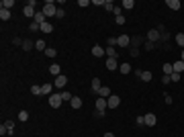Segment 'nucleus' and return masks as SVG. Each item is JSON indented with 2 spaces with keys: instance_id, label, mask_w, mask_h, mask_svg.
Masks as SVG:
<instances>
[{
  "instance_id": "obj_1",
  "label": "nucleus",
  "mask_w": 184,
  "mask_h": 137,
  "mask_svg": "<svg viewBox=\"0 0 184 137\" xmlns=\"http://www.w3.org/2000/svg\"><path fill=\"white\" fill-rule=\"evenodd\" d=\"M41 10H43L45 16H55V14H57V6H55V2H51V0H47Z\"/></svg>"
},
{
  "instance_id": "obj_2",
  "label": "nucleus",
  "mask_w": 184,
  "mask_h": 137,
  "mask_svg": "<svg viewBox=\"0 0 184 137\" xmlns=\"http://www.w3.org/2000/svg\"><path fill=\"white\" fill-rule=\"evenodd\" d=\"M61 103H63V100H61V94H60V92H53V94L49 96V104H51L53 109H60Z\"/></svg>"
},
{
  "instance_id": "obj_3",
  "label": "nucleus",
  "mask_w": 184,
  "mask_h": 137,
  "mask_svg": "<svg viewBox=\"0 0 184 137\" xmlns=\"http://www.w3.org/2000/svg\"><path fill=\"white\" fill-rule=\"evenodd\" d=\"M106 109H109L106 98H98V100H96V110H98L100 115H104V113H106Z\"/></svg>"
},
{
  "instance_id": "obj_4",
  "label": "nucleus",
  "mask_w": 184,
  "mask_h": 137,
  "mask_svg": "<svg viewBox=\"0 0 184 137\" xmlns=\"http://www.w3.org/2000/svg\"><path fill=\"white\" fill-rule=\"evenodd\" d=\"M106 103H109V109H119V104H121V98L117 94H110L109 98H106Z\"/></svg>"
},
{
  "instance_id": "obj_5",
  "label": "nucleus",
  "mask_w": 184,
  "mask_h": 137,
  "mask_svg": "<svg viewBox=\"0 0 184 137\" xmlns=\"http://www.w3.org/2000/svg\"><path fill=\"white\" fill-rule=\"evenodd\" d=\"M147 41H151V43H156V41H160V31L157 29H150L147 31V37H145Z\"/></svg>"
},
{
  "instance_id": "obj_6",
  "label": "nucleus",
  "mask_w": 184,
  "mask_h": 137,
  "mask_svg": "<svg viewBox=\"0 0 184 137\" xmlns=\"http://www.w3.org/2000/svg\"><path fill=\"white\" fill-rule=\"evenodd\" d=\"M129 45H131L129 35H119V47H129Z\"/></svg>"
},
{
  "instance_id": "obj_7",
  "label": "nucleus",
  "mask_w": 184,
  "mask_h": 137,
  "mask_svg": "<svg viewBox=\"0 0 184 137\" xmlns=\"http://www.w3.org/2000/svg\"><path fill=\"white\" fill-rule=\"evenodd\" d=\"M66 84H68V78H66V76L61 74V76H57V78H55L53 86H55V88H63V86H66Z\"/></svg>"
},
{
  "instance_id": "obj_8",
  "label": "nucleus",
  "mask_w": 184,
  "mask_h": 137,
  "mask_svg": "<svg viewBox=\"0 0 184 137\" xmlns=\"http://www.w3.org/2000/svg\"><path fill=\"white\" fill-rule=\"evenodd\" d=\"M156 123H157L156 115H153V113H147V115H145V125H147V127H153Z\"/></svg>"
},
{
  "instance_id": "obj_9",
  "label": "nucleus",
  "mask_w": 184,
  "mask_h": 137,
  "mask_svg": "<svg viewBox=\"0 0 184 137\" xmlns=\"http://www.w3.org/2000/svg\"><path fill=\"white\" fill-rule=\"evenodd\" d=\"M141 43H145V37H141V35H137V37H133V39H131V47H139V45H141Z\"/></svg>"
},
{
  "instance_id": "obj_10",
  "label": "nucleus",
  "mask_w": 184,
  "mask_h": 137,
  "mask_svg": "<svg viewBox=\"0 0 184 137\" xmlns=\"http://www.w3.org/2000/svg\"><path fill=\"white\" fill-rule=\"evenodd\" d=\"M45 19H47V16L43 14V10H37V14H35V21H33V23H37V25H43V23H47Z\"/></svg>"
},
{
  "instance_id": "obj_11",
  "label": "nucleus",
  "mask_w": 184,
  "mask_h": 137,
  "mask_svg": "<svg viewBox=\"0 0 184 137\" xmlns=\"http://www.w3.org/2000/svg\"><path fill=\"white\" fill-rule=\"evenodd\" d=\"M96 94H98V98H109V96H110V88L102 86L100 90H96Z\"/></svg>"
},
{
  "instance_id": "obj_12",
  "label": "nucleus",
  "mask_w": 184,
  "mask_h": 137,
  "mask_svg": "<svg viewBox=\"0 0 184 137\" xmlns=\"http://www.w3.org/2000/svg\"><path fill=\"white\" fill-rule=\"evenodd\" d=\"M49 74L57 78V76H61V68L57 66V63H51V66H49Z\"/></svg>"
},
{
  "instance_id": "obj_13",
  "label": "nucleus",
  "mask_w": 184,
  "mask_h": 137,
  "mask_svg": "<svg viewBox=\"0 0 184 137\" xmlns=\"http://www.w3.org/2000/svg\"><path fill=\"white\" fill-rule=\"evenodd\" d=\"M106 70H119L117 57H109V59H106Z\"/></svg>"
},
{
  "instance_id": "obj_14",
  "label": "nucleus",
  "mask_w": 184,
  "mask_h": 137,
  "mask_svg": "<svg viewBox=\"0 0 184 137\" xmlns=\"http://www.w3.org/2000/svg\"><path fill=\"white\" fill-rule=\"evenodd\" d=\"M23 14H25V16H33V19H35L37 10H35V6H29V4H27V6L23 8Z\"/></svg>"
},
{
  "instance_id": "obj_15",
  "label": "nucleus",
  "mask_w": 184,
  "mask_h": 137,
  "mask_svg": "<svg viewBox=\"0 0 184 137\" xmlns=\"http://www.w3.org/2000/svg\"><path fill=\"white\" fill-rule=\"evenodd\" d=\"M70 106H72V109H82V98L80 96H74V98L70 100Z\"/></svg>"
},
{
  "instance_id": "obj_16",
  "label": "nucleus",
  "mask_w": 184,
  "mask_h": 137,
  "mask_svg": "<svg viewBox=\"0 0 184 137\" xmlns=\"http://www.w3.org/2000/svg\"><path fill=\"white\" fill-rule=\"evenodd\" d=\"M39 31H41V33H45V35H49L51 31H53V25H51V23H43Z\"/></svg>"
},
{
  "instance_id": "obj_17",
  "label": "nucleus",
  "mask_w": 184,
  "mask_h": 137,
  "mask_svg": "<svg viewBox=\"0 0 184 137\" xmlns=\"http://www.w3.org/2000/svg\"><path fill=\"white\" fill-rule=\"evenodd\" d=\"M92 55H94V57H102V55H106V53H104V49H102L100 45H94V47H92Z\"/></svg>"
},
{
  "instance_id": "obj_18",
  "label": "nucleus",
  "mask_w": 184,
  "mask_h": 137,
  "mask_svg": "<svg viewBox=\"0 0 184 137\" xmlns=\"http://www.w3.org/2000/svg\"><path fill=\"white\" fill-rule=\"evenodd\" d=\"M41 88H43V94H47V96H51V94H53V88H55V86H53V84H43V86H41Z\"/></svg>"
},
{
  "instance_id": "obj_19",
  "label": "nucleus",
  "mask_w": 184,
  "mask_h": 137,
  "mask_svg": "<svg viewBox=\"0 0 184 137\" xmlns=\"http://www.w3.org/2000/svg\"><path fill=\"white\" fill-rule=\"evenodd\" d=\"M166 4H168V8H170V10H178V8L182 6V4H180V0H168Z\"/></svg>"
},
{
  "instance_id": "obj_20",
  "label": "nucleus",
  "mask_w": 184,
  "mask_h": 137,
  "mask_svg": "<svg viewBox=\"0 0 184 137\" xmlns=\"http://www.w3.org/2000/svg\"><path fill=\"white\" fill-rule=\"evenodd\" d=\"M35 49H37V51H43V53H45L47 45H45V41H43V39H37V41H35Z\"/></svg>"
},
{
  "instance_id": "obj_21",
  "label": "nucleus",
  "mask_w": 184,
  "mask_h": 137,
  "mask_svg": "<svg viewBox=\"0 0 184 137\" xmlns=\"http://www.w3.org/2000/svg\"><path fill=\"white\" fill-rule=\"evenodd\" d=\"M119 72H121L123 76L131 74V63H121V66H119Z\"/></svg>"
},
{
  "instance_id": "obj_22",
  "label": "nucleus",
  "mask_w": 184,
  "mask_h": 137,
  "mask_svg": "<svg viewBox=\"0 0 184 137\" xmlns=\"http://www.w3.org/2000/svg\"><path fill=\"white\" fill-rule=\"evenodd\" d=\"M139 78H141L143 82H151V80H153V74H151V72H143L141 70V76H139Z\"/></svg>"
},
{
  "instance_id": "obj_23",
  "label": "nucleus",
  "mask_w": 184,
  "mask_h": 137,
  "mask_svg": "<svg viewBox=\"0 0 184 137\" xmlns=\"http://www.w3.org/2000/svg\"><path fill=\"white\" fill-rule=\"evenodd\" d=\"M172 68H174V72H178V74H182V72H184V62L180 59V62L172 63Z\"/></svg>"
},
{
  "instance_id": "obj_24",
  "label": "nucleus",
  "mask_w": 184,
  "mask_h": 137,
  "mask_svg": "<svg viewBox=\"0 0 184 137\" xmlns=\"http://www.w3.org/2000/svg\"><path fill=\"white\" fill-rule=\"evenodd\" d=\"M0 19H2V21H10V10H6V8H0Z\"/></svg>"
},
{
  "instance_id": "obj_25",
  "label": "nucleus",
  "mask_w": 184,
  "mask_h": 137,
  "mask_svg": "<svg viewBox=\"0 0 184 137\" xmlns=\"http://www.w3.org/2000/svg\"><path fill=\"white\" fill-rule=\"evenodd\" d=\"M0 6L6 8V10H10V8L14 6V0H2V2H0Z\"/></svg>"
},
{
  "instance_id": "obj_26",
  "label": "nucleus",
  "mask_w": 184,
  "mask_h": 137,
  "mask_svg": "<svg viewBox=\"0 0 184 137\" xmlns=\"http://www.w3.org/2000/svg\"><path fill=\"white\" fill-rule=\"evenodd\" d=\"M115 45H119V37H109L106 39V47H115Z\"/></svg>"
},
{
  "instance_id": "obj_27",
  "label": "nucleus",
  "mask_w": 184,
  "mask_h": 137,
  "mask_svg": "<svg viewBox=\"0 0 184 137\" xmlns=\"http://www.w3.org/2000/svg\"><path fill=\"white\" fill-rule=\"evenodd\" d=\"M100 88H102V82L98 80V78H92V90L96 92V90H100Z\"/></svg>"
},
{
  "instance_id": "obj_28",
  "label": "nucleus",
  "mask_w": 184,
  "mask_h": 137,
  "mask_svg": "<svg viewBox=\"0 0 184 137\" xmlns=\"http://www.w3.org/2000/svg\"><path fill=\"white\" fill-rule=\"evenodd\" d=\"M121 6H123V8H127V10H131V8H135V2H133V0H123Z\"/></svg>"
},
{
  "instance_id": "obj_29",
  "label": "nucleus",
  "mask_w": 184,
  "mask_h": 137,
  "mask_svg": "<svg viewBox=\"0 0 184 137\" xmlns=\"http://www.w3.org/2000/svg\"><path fill=\"white\" fill-rule=\"evenodd\" d=\"M31 94L41 96V94H43V88H41V86H31Z\"/></svg>"
},
{
  "instance_id": "obj_30",
  "label": "nucleus",
  "mask_w": 184,
  "mask_h": 137,
  "mask_svg": "<svg viewBox=\"0 0 184 137\" xmlns=\"http://www.w3.org/2000/svg\"><path fill=\"white\" fill-rule=\"evenodd\" d=\"M33 47H35L33 41H29V39H25V41H23V49H25V51H29V49H33Z\"/></svg>"
},
{
  "instance_id": "obj_31",
  "label": "nucleus",
  "mask_w": 184,
  "mask_h": 137,
  "mask_svg": "<svg viewBox=\"0 0 184 137\" xmlns=\"http://www.w3.org/2000/svg\"><path fill=\"white\" fill-rule=\"evenodd\" d=\"M19 121H20V123L29 121V113H27V110H20V113H19Z\"/></svg>"
},
{
  "instance_id": "obj_32",
  "label": "nucleus",
  "mask_w": 184,
  "mask_h": 137,
  "mask_svg": "<svg viewBox=\"0 0 184 137\" xmlns=\"http://www.w3.org/2000/svg\"><path fill=\"white\" fill-rule=\"evenodd\" d=\"M172 72H174V68H172V63H164V76H170Z\"/></svg>"
},
{
  "instance_id": "obj_33",
  "label": "nucleus",
  "mask_w": 184,
  "mask_h": 137,
  "mask_svg": "<svg viewBox=\"0 0 184 137\" xmlns=\"http://www.w3.org/2000/svg\"><path fill=\"white\" fill-rule=\"evenodd\" d=\"M176 45H180V47L184 49V33H178L176 35Z\"/></svg>"
},
{
  "instance_id": "obj_34",
  "label": "nucleus",
  "mask_w": 184,
  "mask_h": 137,
  "mask_svg": "<svg viewBox=\"0 0 184 137\" xmlns=\"http://www.w3.org/2000/svg\"><path fill=\"white\" fill-rule=\"evenodd\" d=\"M61 94V100H63V103H68V100H72V98H74V96L70 94V92H66V90H63V92H60Z\"/></svg>"
},
{
  "instance_id": "obj_35",
  "label": "nucleus",
  "mask_w": 184,
  "mask_h": 137,
  "mask_svg": "<svg viewBox=\"0 0 184 137\" xmlns=\"http://www.w3.org/2000/svg\"><path fill=\"white\" fill-rule=\"evenodd\" d=\"M104 53L109 55V57H117V49L115 47H106L104 49Z\"/></svg>"
},
{
  "instance_id": "obj_36",
  "label": "nucleus",
  "mask_w": 184,
  "mask_h": 137,
  "mask_svg": "<svg viewBox=\"0 0 184 137\" xmlns=\"http://www.w3.org/2000/svg\"><path fill=\"white\" fill-rule=\"evenodd\" d=\"M180 76H182V74H178V72H172V74H170V82H180Z\"/></svg>"
},
{
  "instance_id": "obj_37",
  "label": "nucleus",
  "mask_w": 184,
  "mask_h": 137,
  "mask_svg": "<svg viewBox=\"0 0 184 137\" xmlns=\"http://www.w3.org/2000/svg\"><path fill=\"white\" fill-rule=\"evenodd\" d=\"M45 55H47V57H55V55H57V51H55L53 47H47V49H45Z\"/></svg>"
},
{
  "instance_id": "obj_38",
  "label": "nucleus",
  "mask_w": 184,
  "mask_h": 137,
  "mask_svg": "<svg viewBox=\"0 0 184 137\" xmlns=\"http://www.w3.org/2000/svg\"><path fill=\"white\" fill-rule=\"evenodd\" d=\"M135 123H137V125H145V115H139V117L135 119Z\"/></svg>"
},
{
  "instance_id": "obj_39",
  "label": "nucleus",
  "mask_w": 184,
  "mask_h": 137,
  "mask_svg": "<svg viewBox=\"0 0 184 137\" xmlns=\"http://www.w3.org/2000/svg\"><path fill=\"white\" fill-rule=\"evenodd\" d=\"M4 125H6V129H8V135H13V131H14V125L10 123V121H6Z\"/></svg>"
},
{
  "instance_id": "obj_40",
  "label": "nucleus",
  "mask_w": 184,
  "mask_h": 137,
  "mask_svg": "<svg viewBox=\"0 0 184 137\" xmlns=\"http://www.w3.org/2000/svg\"><path fill=\"white\" fill-rule=\"evenodd\" d=\"M104 8H106V10H113V8H115V4H113L110 0H104Z\"/></svg>"
},
{
  "instance_id": "obj_41",
  "label": "nucleus",
  "mask_w": 184,
  "mask_h": 137,
  "mask_svg": "<svg viewBox=\"0 0 184 137\" xmlns=\"http://www.w3.org/2000/svg\"><path fill=\"white\" fill-rule=\"evenodd\" d=\"M37 29H41V25H37V23H31V25H29V31H37Z\"/></svg>"
},
{
  "instance_id": "obj_42",
  "label": "nucleus",
  "mask_w": 184,
  "mask_h": 137,
  "mask_svg": "<svg viewBox=\"0 0 184 137\" xmlns=\"http://www.w3.org/2000/svg\"><path fill=\"white\" fill-rule=\"evenodd\" d=\"M113 13H115L117 16H121V14H123V6H115V8H113Z\"/></svg>"
},
{
  "instance_id": "obj_43",
  "label": "nucleus",
  "mask_w": 184,
  "mask_h": 137,
  "mask_svg": "<svg viewBox=\"0 0 184 137\" xmlns=\"http://www.w3.org/2000/svg\"><path fill=\"white\" fill-rule=\"evenodd\" d=\"M55 16H57V19H63V16H66V10H63V8H57V14H55Z\"/></svg>"
},
{
  "instance_id": "obj_44",
  "label": "nucleus",
  "mask_w": 184,
  "mask_h": 137,
  "mask_svg": "<svg viewBox=\"0 0 184 137\" xmlns=\"http://www.w3.org/2000/svg\"><path fill=\"white\" fill-rule=\"evenodd\" d=\"M153 47H156V43H151V41H147V39H145V49H150V51H151Z\"/></svg>"
},
{
  "instance_id": "obj_45",
  "label": "nucleus",
  "mask_w": 184,
  "mask_h": 137,
  "mask_svg": "<svg viewBox=\"0 0 184 137\" xmlns=\"http://www.w3.org/2000/svg\"><path fill=\"white\" fill-rule=\"evenodd\" d=\"M131 57H137V55H139V49H135V47H131Z\"/></svg>"
},
{
  "instance_id": "obj_46",
  "label": "nucleus",
  "mask_w": 184,
  "mask_h": 137,
  "mask_svg": "<svg viewBox=\"0 0 184 137\" xmlns=\"http://www.w3.org/2000/svg\"><path fill=\"white\" fill-rule=\"evenodd\" d=\"M88 4H90L88 0H80V2H78V6H82V8H86V6H88Z\"/></svg>"
},
{
  "instance_id": "obj_47",
  "label": "nucleus",
  "mask_w": 184,
  "mask_h": 137,
  "mask_svg": "<svg viewBox=\"0 0 184 137\" xmlns=\"http://www.w3.org/2000/svg\"><path fill=\"white\" fill-rule=\"evenodd\" d=\"M6 133H8V129H6V125H2V127H0V135L4 137V135H6Z\"/></svg>"
},
{
  "instance_id": "obj_48",
  "label": "nucleus",
  "mask_w": 184,
  "mask_h": 137,
  "mask_svg": "<svg viewBox=\"0 0 184 137\" xmlns=\"http://www.w3.org/2000/svg\"><path fill=\"white\" fill-rule=\"evenodd\" d=\"M117 23H119V25H125V16H123V14L121 16H117Z\"/></svg>"
},
{
  "instance_id": "obj_49",
  "label": "nucleus",
  "mask_w": 184,
  "mask_h": 137,
  "mask_svg": "<svg viewBox=\"0 0 184 137\" xmlns=\"http://www.w3.org/2000/svg\"><path fill=\"white\" fill-rule=\"evenodd\" d=\"M162 84H170V76H164V78H162Z\"/></svg>"
},
{
  "instance_id": "obj_50",
  "label": "nucleus",
  "mask_w": 184,
  "mask_h": 137,
  "mask_svg": "<svg viewBox=\"0 0 184 137\" xmlns=\"http://www.w3.org/2000/svg\"><path fill=\"white\" fill-rule=\"evenodd\" d=\"M102 137H115V135H113L110 131H106V133H104V135H102Z\"/></svg>"
},
{
  "instance_id": "obj_51",
  "label": "nucleus",
  "mask_w": 184,
  "mask_h": 137,
  "mask_svg": "<svg viewBox=\"0 0 184 137\" xmlns=\"http://www.w3.org/2000/svg\"><path fill=\"white\" fill-rule=\"evenodd\" d=\"M180 59H182V62H184V49H182V57H180Z\"/></svg>"
}]
</instances>
